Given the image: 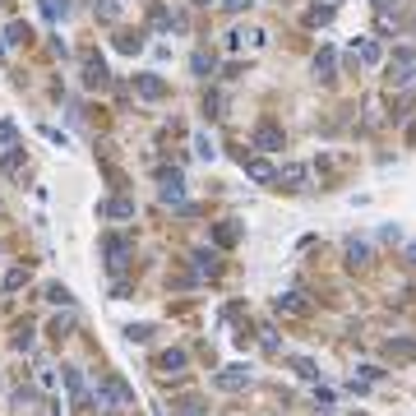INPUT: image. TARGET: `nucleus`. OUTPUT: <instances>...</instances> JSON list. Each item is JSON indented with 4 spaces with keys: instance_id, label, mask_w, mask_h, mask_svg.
<instances>
[{
    "instance_id": "nucleus-25",
    "label": "nucleus",
    "mask_w": 416,
    "mask_h": 416,
    "mask_svg": "<svg viewBox=\"0 0 416 416\" xmlns=\"http://www.w3.org/2000/svg\"><path fill=\"white\" fill-rule=\"evenodd\" d=\"M125 338H130V342H148V338H153V328H148V324H130V328H125Z\"/></svg>"
},
{
    "instance_id": "nucleus-20",
    "label": "nucleus",
    "mask_w": 416,
    "mask_h": 416,
    "mask_svg": "<svg viewBox=\"0 0 416 416\" xmlns=\"http://www.w3.org/2000/svg\"><path fill=\"white\" fill-rule=\"evenodd\" d=\"M292 370L301 375V379H319V366H315L310 356H292Z\"/></svg>"
},
{
    "instance_id": "nucleus-27",
    "label": "nucleus",
    "mask_w": 416,
    "mask_h": 416,
    "mask_svg": "<svg viewBox=\"0 0 416 416\" xmlns=\"http://www.w3.org/2000/svg\"><path fill=\"white\" fill-rule=\"evenodd\" d=\"M116 14H121V5H116V0H102V5H97V19H107V23H111Z\"/></svg>"
},
{
    "instance_id": "nucleus-16",
    "label": "nucleus",
    "mask_w": 416,
    "mask_h": 416,
    "mask_svg": "<svg viewBox=\"0 0 416 416\" xmlns=\"http://www.w3.org/2000/svg\"><path fill=\"white\" fill-rule=\"evenodd\" d=\"M347 264H352V268H366L370 264V246L366 241H347Z\"/></svg>"
},
{
    "instance_id": "nucleus-5",
    "label": "nucleus",
    "mask_w": 416,
    "mask_h": 416,
    "mask_svg": "<svg viewBox=\"0 0 416 416\" xmlns=\"http://www.w3.org/2000/svg\"><path fill=\"white\" fill-rule=\"evenodd\" d=\"M273 310H277V315H287V319H306V315H310V301L301 292H282L273 301Z\"/></svg>"
},
{
    "instance_id": "nucleus-26",
    "label": "nucleus",
    "mask_w": 416,
    "mask_h": 416,
    "mask_svg": "<svg viewBox=\"0 0 416 416\" xmlns=\"http://www.w3.org/2000/svg\"><path fill=\"white\" fill-rule=\"evenodd\" d=\"M162 370H185V352H181V347L162 356Z\"/></svg>"
},
{
    "instance_id": "nucleus-7",
    "label": "nucleus",
    "mask_w": 416,
    "mask_h": 416,
    "mask_svg": "<svg viewBox=\"0 0 416 416\" xmlns=\"http://www.w3.org/2000/svg\"><path fill=\"white\" fill-rule=\"evenodd\" d=\"M135 92L143 97V102H162V97H167V79H157V75H135Z\"/></svg>"
},
{
    "instance_id": "nucleus-3",
    "label": "nucleus",
    "mask_w": 416,
    "mask_h": 416,
    "mask_svg": "<svg viewBox=\"0 0 416 416\" xmlns=\"http://www.w3.org/2000/svg\"><path fill=\"white\" fill-rule=\"evenodd\" d=\"M282 143H287L282 125H273V121H259V125H255V148H259V153H277Z\"/></svg>"
},
{
    "instance_id": "nucleus-29",
    "label": "nucleus",
    "mask_w": 416,
    "mask_h": 416,
    "mask_svg": "<svg viewBox=\"0 0 416 416\" xmlns=\"http://www.w3.org/2000/svg\"><path fill=\"white\" fill-rule=\"evenodd\" d=\"M14 135H19L14 121H0V148H5V143H14Z\"/></svg>"
},
{
    "instance_id": "nucleus-9",
    "label": "nucleus",
    "mask_w": 416,
    "mask_h": 416,
    "mask_svg": "<svg viewBox=\"0 0 416 416\" xmlns=\"http://www.w3.org/2000/svg\"><path fill=\"white\" fill-rule=\"evenodd\" d=\"M102 250H107V268H111V273H121L125 259H130V241H125V236H107Z\"/></svg>"
},
{
    "instance_id": "nucleus-12",
    "label": "nucleus",
    "mask_w": 416,
    "mask_h": 416,
    "mask_svg": "<svg viewBox=\"0 0 416 416\" xmlns=\"http://www.w3.org/2000/svg\"><path fill=\"white\" fill-rule=\"evenodd\" d=\"M384 356H388V361H416V342L412 338H388L384 342Z\"/></svg>"
},
{
    "instance_id": "nucleus-22",
    "label": "nucleus",
    "mask_w": 416,
    "mask_h": 416,
    "mask_svg": "<svg viewBox=\"0 0 416 416\" xmlns=\"http://www.w3.org/2000/svg\"><path fill=\"white\" fill-rule=\"evenodd\" d=\"M32 32H28V23H10V28H5V42L10 46H19V42H28Z\"/></svg>"
},
{
    "instance_id": "nucleus-17",
    "label": "nucleus",
    "mask_w": 416,
    "mask_h": 416,
    "mask_svg": "<svg viewBox=\"0 0 416 416\" xmlns=\"http://www.w3.org/2000/svg\"><path fill=\"white\" fill-rule=\"evenodd\" d=\"M213 241H217V246H236V241H241V227H236V222H217Z\"/></svg>"
},
{
    "instance_id": "nucleus-19",
    "label": "nucleus",
    "mask_w": 416,
    "mask_h": 416,
    "mask_svg": "<svg viewBox=\"0 0 416 416\" xmlns=\"http://www.w3.org/2000/svg\"><path fill=\"white\" fill-rule=\"evenodd\" d=\"M190 70H195L199 79H208L213 75V56H208V51H195V56H190Z\"/></svg>"
},
{
    "instance_id": "nucleus-35",
    "label": "nucleus",
    "mask_w": 416,
    "mask_h": 416,
    "mask_svg": "<svg viewBox=\"0 0 416 416\" xmlns=\"http://www.w3.org/2000/svg\"><path fill=\"white\" fill-rule=\"evenodd\" d=\"M402 259H407V264L416 268V241H407V246H402Z\"/></svg>"
},
{
    "instance_id": "nucleus-34",
    "label": "nucleus",
    "mask_w": 416,
    "mask_h": 416,
    "mask_svg": "<svg viewBox=\"0 0 416 416\" xmlns=\"http://www.w3.org/2000/svg\"><path fill=\"white\" fill-rule=\"evenodd\" d=\"M116 46H121V51H139V46H143V42H139V32H135V37H121V42H116Z\"/></svg>"
},
{
    "instance_id": "nucleus-15",
    "label": "nucleus",
    "mask_w": 416,
    "mask_h": 416,
    "mask_svg": "<svg viewBox=\"0 0 416 416\" xmlns=\"http://www.w3.org/2000/svg\"><path fill=\"white\" fill-rule=\"evenodd\" d=\"M102 217H111V222L135 217V199H107V204H102Z\"/></svg>"
},
{
    "instance_id": "nucleus-21",
    "label": "nucleus",
    "mask_w": 416,
    "mask_h": 416,
    "mask_svg": "<svg viewBox=\"0 0 416 416\" xmlns=\"http://www.w3.org/2000/svg\"><path fill=\"white\" fill-rule=\"evenodd\" d=\"M195 273H217V255H213V250H199V255H195Z\"/></svg>"
},
{
    "instance_id": "nucleus-11",
    "label": "nucleus",
    "mask_w": 416,
    "mask_h": 416,
    "mask_svg": "<svg viewBox=\"0 0 416 416\" xmlns=\"http://www.w3.org/2000/svg\"><path fill=\"white\" fill-rule=\"evenodd\" d=\"M222 393H236V388H246L250 384V370L246 366H227V370H217V379H213Z\"/></svg>"
},
{
    "instance_id": "nucleus-10",
    "label": "nucleus",
    "mask_w": 416,
    "mask_h": 416,
    "mask_svg": "<svg viewBox=\"0 0 416 416\" xmlns=\"http://www.w3.org/2000/svg\"><path fill=\"white\" fill-rule=\"evenodd\" d=\"M315 79H319V83H333V79H338V51H333V46H319V56H315Z\"/></svg>"
},
{
    "instance_id": "nucleus-13",
    "label": "nucleus",
    "mask_w": 416,
    "mask_h": 416,
    "mask_svg": "<svg viewBox=\"0 0 416 416\" xmlns=\"http://www.w3.org/2000/svg\"><path fill=\"white\" fill-rule=\"evenodd\" d=\"M83 83L88 88H102L107 83V65L97 61V56H83Z\"/></svg>"
},
{
    "instance_id": "nucleus-18",
    "label": "nucleus",
    "mask_w": 416,
    "mask_h": 416,
    "mask_svg": "<svg viewBox=\"0 0 416 416\" xmlns=\"http://www.w3.org/2000/svg\"><path fill=\"white\" fill-rule=\"evenodd\" d=\"M328 19H333V5H310V10H306L310 28H319V23H328Z\"/></svg>"
},
{
    "instance_id": "nucleus-32",
    "label": "nucleus",
    "mask_w": 416,
    "mask_h": 416,
    "mask_svg": "<svg viewBox=\"0 0 416 416\" xmlns=\"http://www.w3.org/2000/svg\"><path fill=\"white\" fill-rule=\"evenodd\" d=\"M195 148H199V157H213V143H208V135L195 139Z\"/></svg>"
},
{
    "instance_id": "nucleus-28",
    "label": "nucleus",
    "mask_w": 416,
    "mask_h": 416,
    "mask_svg": "<svg viewBox=\"0 0 416 416\" xmlns=\"http://www.w3.org/2000/svg\"><path fill=\"white\" fill-rule=\"evenodd\" d=\"M250 5H255V0H222V10H227V14H246Z\"/></svg>"
},
{
    "instance_id": "nucleus-36",
    "label": "nucleus",
    "mask_w": 416,
    "mask_h": 416,
    "mask_svg": "<svg viewBox=\"0 0 416 416\" xmlns=\"http://www.w3.org/2000/svg\"><path fill=\"white\" fill-rule=\"evenodd\" d=\"M328 5H338V0H328Z\"/></svg>"
},
{
    "instance_id": "nucleus-23",
    "label": "nucleus",
    "mask_w": 416,
    "mask_h": 416,
    "mask_svg": "<svg viewBox=\"0 0 416 416\" xmlns=\"http://www.w3.org/2000/svg\"><path fill=\"white\" fill-rule=\"evenodd\" d=\"M46 301H51V306H75V296L65 292L61 282H56V287H46Z\"/></svg>"
},
{
    "instance_id": "nucleus-8",
    "label": "nucleus",
    "mask_w": 416,
    "mask_h": 416,
    "mask_svg": "<svg viewBox=\"0 0 416 416\" xmlns=\"http://www.w3.org/2000/svg\"><path fill=\"white\" fill-rule=\"evenodd\" d=\"M162 204H176V208H185V181H181V171H162Z\"/></svg>"
},
{
    "instance_id": "nucleus-1",
    "label": "nucleus",
    "mask_w": 416,
    "mask_h": 416,
    "mask_svg": "<svg viewBox=\"0 0 416 416\" xmlns=\"http://www.w3.org/2000/svg\"><path fill=\"white\" fill-rule=\"evenodd\" d=\"M388 83L402 92L416 88V46H393V56H388Z\"/></svg>"
},
{
    "instance_id": "nucleus-6",
    "label": "nucleus",
    "mask_w": 416,
    "mask_h": 416,
    "mask_svg": "<svg viewBox=\"0 0 416 416\" xmlns=\"http://www.w3.org/2000/svg\"><path fill=\"white\" fill-rule=\"evenodd\" d=\"M241 167H246L250 181H259V185H277V167L268 162V157H241Z\"/></svg>"
},
{
    "instance_id": "nucleus-31",
    "label": "nucleus",
    "mask_w": 416,
    "mask_h": 416,
    "mask_svg": "<svg viewBox=\"0 0 416 416\" xmlns=\"http://www.w3.org/2000/svg\"><path fill=\"white\" fill-rule=\"evenodd\" d=\"M70 328H75V319H56V324H51V333H56V338H65Z\"/></svg>"
},
{
    "instance_id": "nucleus-4",
    "label": "nucleus",
    "mask_w": 416,
    "mask_h": 416,
    "mask_svg": "<svg viewBox=\"0 0 416 416\" xmlns=\"http://www.w3.org/2000/svg\"><path fill=\"white\" fill-rule=\"evenodd\" d=\"M277 185L301 195V190L310 185V167H306V162H282V167H277Z\"/></svg>"
},
{
    "instance_id": "nucleus-14",
    "label": "nucleus",
    "mask_w": 416,
    "mask_h": 416,
    "mask_svg": "<svg viewBox=\"0 0 416 416\" xmlns=\"http://www.w3.org/2000/svg\"><path fill=\"white\" fill-rule=\"evenodd\" d=\"M352 51H356V61H361V65H379V61H384V51H379V42H370V37L352 42Z\"/></svg>"
},
{
    "instance_id": "nucleus-37",
    "label": "nucleus",
    "mask_w": 416,
    "mask_h": 416,
    "mask_svg": "<svg viewBox=\"0 0 416 416\" xmlns=\"http://www.w3.org/2000/svg\"><path fill=\"white\" fill-rule=\"evenodd\" d=\"M0 5H5V0H0Z\"/></svg>"
},
{
    "instance_id": "nucleus-30",
    "label": "nucleus",
    "mask_w": 416,
    "mask_h": 416,
    "mask_svg": "<svg viewBox=\"0 0 416 416\" xmlns=\"http://www.w3.org/2000/svg\"><path fill=\"white\" fill-rule=\"evenodd\" d=\"M14 347H19V352H28V347H32V328H28V324H23V328H19V338H14Z\"/></svg>"
},
{
    "instance_id": "nucleus-2",
    "label": "nucleus",
    "mask_w": 416,
    "mask_h": 416,
    "mask_svg": "<svg viewBox=\"0 0 416 416\" xmlns=\"http://www.w3.org/2000/svg\"><path fill=\"white\" fill-rule=\"evenodd\" d=\"M97 407H135V393H130V384H121L111 375V379L97 384Z\"/></svg>"
},
{
    "instance_id": "nucleus-24",
    "label": "nucleus",
    "mask_w": 416,
    "mask_h": 416,
    "mask_svg": "<svg viewBox=\"0 0 416 416\" xmlns=\"http://www.w3.org/2000/svg\"><path fill=\"white\" fill-rule=\"evenodd\" d=\"M23 282H28V268H10V273H5V292H19Z\"/></svg>"
},
{
    "instance_id": "nucleus-33",
    "label": "nucleus",
    "mask_w": 416,
    "mask_h": 416,
    "mask_svg": "<svg viewBox=\"0 0 416 416\" xmlns=\"http://www.w3.org/2000/svg\"><path fill=\"white\" fill-rule=\"evenodd\" d=\"M19 162H23V153H19V148H14V153L5 157V171H10V176H14V171H19Z\"/></svg>"
}]
</instances>
